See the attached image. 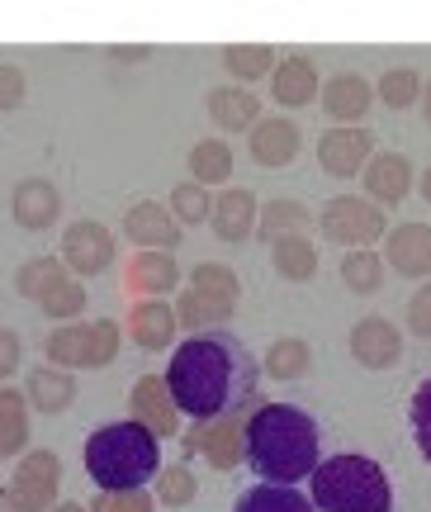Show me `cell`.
I'll return each instance as SVG.
<instances>
[{
  "mask_svg": "<svg viewBox=\"0 0 431 512\" xmlns=\"http://www.w3.org/2000/svg\"><path fill=\"white\" fill-rule=\"evenodd\" d=\"M29 446V399L0 384V456H24Z\"/></svg>",
  "mask_w": 431,
  "mask_h": 512,
  "instance_id": "27",
  "label": "cell"
},
{
  "mask_svg": "<svg viewBox=\"0 0 431 512\" xmlns=\"http://www.w3.org/2000/svg\"><path fill=\"white\" fill-rule=\"evenodd\" d=\"M29 408H38V413H67L76 399V380L67 375V370H53V366H38L34 375H29Z\"/></svg>",
  "mask_w": 431,
  "mask_h": 512,
  "instance_id": "25",
  "label": "cell"
},
{
  "mask_svg": "<svg viewBox=\"0 0 431 512\" xmlns=\"http://www.w3.org/2000/svg\"><path fill=\"white\" fill-rule=\"evenodd\" d=\"M109 57H114V62H147L152 48H109Z\"/></svg>",
  "mask_w": 431,
  "mask_h": 512,
  "instance_id": "45",
  "label": "cell"
},
{
  "mask_svg": "<svg viewBox=\"0 0 431 512\" xmlns=\"http://www.w3.org/2000/svg\"><path fill=\"white\" fill-rule=\"evenodd\" d=\"M86 512H157V498L143 489H128V494H95V508Z\"/></svg>",
  "mask_w": 431,
  "mask_h": 512,
  "instance_id": "41",
  "label": "cell"
},
{
  "mask_svg": "<svg viewBox=\"0 0 431 512\" xmlns=\"http://www.w3.org/2000/svg\"><path fill=\"white\" fill-rule=\"evenodd\" d=\"M190 290L204 294V299H214V304L237 309V299H242V280H237V271L233 266H223V261H199L195 271H190Z\"/></svg>",
  "mask_w": 431,
  "mask_h": 512,
  "instance_id": "29",
  "label": "cell"
},
{
  "mask_svg": "<svg viewBox=\"0 0 431 512\" xmlns=\"http://www.w3.org/2000/svg\"><path fill=\"white\" fill-rule=\"evenodd\" d=\"M384 275H389V266H384V256L370 252V247L342 256V280H346V290L351 294H379Z\"/></svg>",
  "mask_w": 431,
  "mask_h": 512,
  "instance_id": "35",
  "label": "cell"
},
{
  "mask_svg": "<svg viewBox=\"0 0 431 512\" xmlns=\"http://www.w3.org/2000/svg\"><path fill=\"white\" fill-rule=\"evenodd\" d=\"M0 512H10V503H5V489H0Z\"/></svg>",
  "mask_w": 431,
  "mask_h": 512,
  "instance_id": "49",
  "label": "cell"
},
{
  "mask_svg": "<svg viewBox=\"0 0 431 512\" xmlns=\"http://www.w3.org/2000/svg\"><path fill=\"white\" fill-rule=\"evenodd\" d=\"M351 356H356L365 370H394L403 361V332L389 323V318H360L356 328H351Z\"/></svg>",
  "mask_w": 431,
  "mask_h": 512,
  "instance_id": "12",
  "label": "cell"
},
{
  "mask_svg": "<svg viewBox=\"0 0 431 512\" xmlns=\"http://www.w3.org/2000/svg\"><path fill=\"white\" fill-rule=\"evenodd\" d=\"M124 332H119V323L114 318H100V323H62V328L43 342V351H48V366L53 370H100L109 366L114 356H119V342Z\"/></svg>",
  "mask_w": 431,
  "mask_h": 512,
  "instance_id": "5",
  "label": "cell"
},
{
  "mask_svg": "<svg viewBox=\"0 0 431 512\" xmlns=\"http://www.w3.org/2000/svg\"><path fill=\"white\" fill-rule=\"evenodd\" d=\"M275 275H280V280H294V285L313 280V275H318V247H313V238L275 242Z\"/></svg>",
  "mask_w": 431,
  "mask_h": 512,
  "instance_id": "34",
  "label": "cell"
},
{
  "mask_svg": "<svg viewBox=\"0 0 431 512\" xmlns=\"http://www.w3.org/2000/svg\"><path fill=\"white\" fill-rule=\"evenodd\" d=\"M24 95H29L24 72H19V67H10V62H0V114L19 110V105H24Z\"/></svg>",
  "mask_w": 431,
  "mask_h": 512,
  "instance_id": "42",
  "label": "cell"
},
{
  "mask_svg": "<svg viewBox=\"0 0 431 512\" xmlns=\"http://www.w3.org/2000/svg\"><path fill=\"white\" fill-rule=\"evenodd\" d=\"M256 209H261V204H256L252 190H223L214 200V214H209V219H214V233L223 242H247V233L256 228Z\"/></svg>",
  "mask_w": 431,
  "mask_h": 512,
  "instance_id": "24",
  "label": "cell"
},
{
  "mask_svg": "<svg viewBox=\"0 0 431 512\" xmlns=\"http://www.w3.org/2000/svg\"><path fill=\"white\" fill-rule=\"evenodd\" d=\"M204 110H209V119H214L223 133H247V128H256V119H261V100H256L247 86H218V91H209Z\"/></svg>",
  "mask_w": 431,
  "mask_h": 512,
  "instance_id": "22",
  "label": "cell"
},
{
  "mask_svg": "<svg viewBox=\"0 0 431 512\" xmlns=\"http://www.w3.org/2000/svg\"><path fill=\"white\" fill-rule=\"evenodd\" d=\"M365 195H370L375 209L403 204L413 195V162H408L403 152H375V157L365 162Z\"/></svg>",
  "mask_w": 431,
  "mask_h": 512,
  "instance_id": "17",
  "label": "cell"
},
{
  "mask_svg": "<svg viewBox=\"0 0 431 512\" xmlns=\"http://www.w3.org/2000/svg\"><path fill=\"white\" fill-rule=\"evenodd\" d=\"M190 181L195 185H228L233 181V147L223 138H204V143L190 147Z\"/></svg>",
  "mask_w": 431,
  "mask_h": 512,
  "instance_id": "28",
  "label": "cell"
},
{
  "mask_svg": "<svg viewBox=\"0 0 431 512\" xmlns=\"http://www.w3.org/2000/svg\"><path fill=\"white\" fill-rule=\"evenodd\" d=\"M318 67H313V57L304 53H289L275 62V72H270V95H275V105L280 110H304L318 100Z\"/></svg>",
  "mask_w": 431,
  "mask_h": 512,
  "instance_id": "15",
  "label": "cell"
},
{
  "mask_svg": "<svg viewBox=\"0 0 431 512\" xmlns=\"http://www.w3.org/2000/svg\"><path fill=\"white\" fill-rule=\"evenodd\" d=\"M308 366H313V351H308L304 337H275L261 370L270 380H299V375H308Z\"/></svg>",
  "mask_w": 431,
  "mask_h": 512,
  "instance_id": "32",
  "label": "cell"
},
{
  "mask_svg": "<svg viewBox=\"0 0 431 512\" xmlns=\"http://www.w3.org/2000/svg\"><path fill=\"white\" fill-rule=\"evenodd\" d=\"M48 512H86V508H81V503H53Z\"/></svg>",
  "mask_w": 431,
  "mask_h": 512,
  "instance_id": "47",
  "label": "cell"
},
{
  "mask_svg": "<svg viewBox=\"0 0 431 512\" xmlns=\"http://www.w3.org/2000/svg\"><path fill=\"white\" fill-rule=\"evenodd\" d=\"M370 157H375V133L365 124L360 128H327L323 138H318V166H323L327 176H337V181L360 176Z\"/></svg>",
  "mask_w": 431,
  "mask_h": 512,
  "instance_id": "11",
  "label": "cell"
},
{
  "mask_svg": "<svg viewBox=\"0 0 431 512\" xmlns=\"http://www.w3.org/2000/svg\"><path fill=\"white\" fill-rule=\"evenodd\" d=\"M10 214L24 233H48L62 214V190L43 176H29V181L15 185V200H10Z\"/></svg>",
  "mask_w": 431,
  "mask_h": 512,
  "instance_id": "16",
  "label": "cell"
},
{
  "mask_svg": "<svg viewBox=\"0 0 431 512\" xmlns=\"http://www.w3.org/2000/svg\"><path fill=\"white\" fill-rule=\"evenodd\" d=\"M67 266H62V256H34V261H24L19 266V275H15V290L24 294V299H43L48 290H57L62 280H67Z\"/></svg>",
  "mask_w": 431,
  "mask_h": 512,
  "instance_id": "33",
  "label": "cell"
},
{
  "mask_svg": "<svg viewBox=\"0 0 431 512\" xmlns=\"http://www.w3.org/2000/svg\"><path fill=\"white\" fill-rule=\"evenodd\" d=\"M370 100H375V91H370V81H365L360 72L327 76L323 110H327V119H332L337 128H360V119L370 114Z\"/></svg>",
  "mask_w": 431,
  "mask_h": 512,
  "instance_id": "18",
  "label": "cell"
},
{
  "mask_svg": "<svg viewBox=\"0 0 431 512\" xmlns=\"http://www.w3.org/2000/svg\"><path fill=\"white\" fill-rule=\"evenodd\" d=\"M128 422H138L157 441L180 437V413L171 403V389H166L162 375H138L133 380V389H128Z\"/></svg>",
  "mask_w": 431,
  "mask_h": 512,
  "instance_id": "9",
  "label": "cell"
},
{
  "mask_svg": "<svg viewBox=\"0 0 431 512\" xmlns=\"http://www.w3.org/2000/svg\"><path fill=\"white\" fill-rule=\"evenodd\" d=\"M209 214H214V204H209V190H204V185H195V181L171 185V219H180V223H204Z\"/></svg>",
  "mask_w": 431,
  "mask_h": 512,
  "instance_id": "38",
  "label": "cell"
},
{
  "mask_svg": "<svg viewBox=\"0 0 431 512\" xmlns=\"http://www.w3.org/2000/svg\"><path fill=\"white\" fill-rule=\"evenodd\" d=\"M195 470L190 465H166L162 475H157V503L162 508H185L190 498H195Z\"/></svg>",
  "mask_w": 431,
  "mask_h": 512,
  "instance_id": "39",
  "label": "cell"
},
{
  "mask_svg": "<svg viewBox=\"0 0 431 512\" xmlns=\"http://www.w3.org/2000/svg\"><path fill=\"white\" fill-rule=\"evenodd\" d=\"M422 110H427V124H431V81L422 86Z\"/></svg>",
  "mask_w": 431,
  "mask_h": 512,
  "instance_id": "48",
  "label": "cell"
},
{
  "mask_svg": "<svg viewBox=\"0 0 431 512\" xmlns=\"http://www.w3.org/2000/svg\"><path fill=\"white\" fill-rule=\"evenodd\" d=\"M417 190H422V200L431 204V166H427V171H422V181H417Z\"/></svg>",
  "mask_w": 431,
  "mask_h": 512,
  "instance_id": "46",
  "label": "cell"
},
{
  "mask_svg": "<svg viewBox=\"0 0 431 512\" xmlns=\"http://www.w3.org/2000/svg\"><path fill=\"white\" fill-rule=\"evenodd\" d=\"M299 147H304V133H299V124H294V119H285V114L256 119V128H252V162L256 166H266V171L294 166Z\"/></svg>",
  "mask_w": 431,
  "mask_h": 512,
  "instance_id": "14",
  "label": "cell"
},
{
  "mask_svg": "<svg viewBox=\"0 0 431 512\" xmlns=\"http://www.w3.org/2000/svg\"><path fill=\"white\" fill-rule=\"evenodd\" d=\"M185 451L199 460H209L214 470H237L247 460V437H242V422L237 418H214V422H195Z\"/></svg>",
  "mask_w": 431,
  "mask_h": 512,
  "instance_id": "10",
  "label": "cell"
},
{
  "mask_svg": "<svg viewBox=\"0 0 431 512\" xmlns=\"http://www.w3.org/2000/svg\"><path fill=\"white\" fill-rule=\"evenodd\" d=\"M228 318H233L228 304H214V299H204V294H195V290H180L176 328H190V337H195V332H218Z\"/></svg>",
  "mask_w": 431,
  "mask_h": 512,
  "instance_id": "30",
  "label": "cell"
},
{
  "mask_svg": "<svg viewBox=\"0 0 431 512\" xmlns=\"http://www.w3.org/2000/svg\"><path fill=\"white\" fill-rule=\"evenodd\" d=\"M384 266L408 280H427L431 275V228L427 223H398L384 233Z\"/></svg>",
  "mask_w": 431,
  "mask_h": 512,
  "instance_id": "13",
  "label": "cell"
},
{
  "mask_svg": "<svg viewBox=\"0 0 431 512\" xmlns=\"http://www.w3.org/2000/svg\"><path fill=\"white\" fill-rule=\"evenodd\" d=\"M375 95L389 105V110H408V105L422 100V76H417L413 67H389V72L379 76Z\"/></svg>",
  "mask_w": 431,
  "mask_h": 512,
  "instance_id": "36",
  "label": "cell"
},
{
  "mask_svg": "<svg viewBox=\"0 0 431 512\" xmlns=\"http://www.w3.org/2000/svg\"><path fill=\"white\" fill-rule=\"evenodd\" d=\"M275 62L280 57L266 43H233V48H223V67L233 76V86H247V91H252V81H270Z\"/></svg>",
  "mask_w": 431,
  "mask_h": 512,
  "instance_id": "26",
  "label": "cell"
},
{
  "mask_svg": "<svg viewBox=\"0 0 431 512\" xmlns=\"http://www.w3.org/2000/svg\"><path fill=\"white\" fill-rule=\"evenodd\" d=\"M408 328H413L417 337H431V285H422V290L408 299Z\"/></svg>",
  "mask_w": 431,
  "mask_h": 512,
  "instance_id": "43",
  "label": "cell"
},
{
  "mask_svg": "<svg viewBox=\"0 0 431 512\" xmlns=\"http://www.w3.org/2000/svg\"><path fill=\"white\" fill-rule=\"evenodd\" d=\"M19 361H24V342H19V332L0 328V380H10L19 370Z\"/></svg>",
  "mask_w": 431,
  "mask_h": 512,
  "instance_id": "44",
  "label": "cell"
},
{
  "mask_svg": "<svg viewBox=\"0 0 431 512\" xmlns=\"http://www.w3.org/2000/svg\"><path fill=\"white\" fill-rule=\"evenodd\" d=\"M86 475L100 484V494L143 489L147 479L162 475V441L128 418L109 422L86 441Z\"/></svg>",
  "mask_w": 431,
  "mask_h": 512,
  "instance_id": "3",
  "label": "cell"
},
{
  "mask_svg": "<svg viewBox=\"0 0 431 512\" xmlns=\"http://www.w3.org/2000/svg\"><path fill=\"white\" fill-rule=\"evenodd\" d=\"M308 228H313V209L304 200H270L256 209V238L261 242H289V238H308Z\"/></svg>",
  "mask_w": 431,
  "mask_h": 512,
  "instance_id": "21",
  "label": "cell"
},
{
  "mask_svg": "<svg viewBox=\"0 0 431 512\" xmlns=\"http://www.w3.org/2000/svg\"><path fill=\"white\" fill-rule=\"evenodd\" d=\"M62 494V456L57 451H29L15 460V475L5 484L10 512H48Z\"/></svg>",
  "mask_w": 431,
  "mask_h": 512,
  "instance_id": "6",
  "label": "cell"
},
{
  "mask_svg": "<svg viewBox=\"0 0 431 512\" xmlns=\"http://www.w3.org/2000/svg\"><path fill=\"white\" fill-rule=\"evenodd\" d=\"M128 332H133V342L143 351H166L176 342V309L162 304V299H143L128 313Z\"/></svg>",
  "mask_w": 431,
  "mask_h": 512,
  "instance_id": "23",
  "label": "cell"
},
{
  "mask_svg": "<svg viewBox=\"0 0 431 512\" xmlns=\"http://www.w3.org/2000/svg\"><path fill=\"white\" fill-rule=\"evenodd\" d=\"M124 233L143 252H176V242H180V228L176 219H171V209L157 200H138L133 209L124 214Z\"/></svg>",
  "mask_w": 431,
  "mask_h": 512,
  "instance_id": "19",
  "label": "cell"
},
{
  "mask_svg": "<svg viewBox=\"0 0 431 512\" xmlns=\"http://www.w3.org/2000/svg\"><path fill=\"white\" fill-rule=\"evenodd\" d=\"M242 437H247L252 470L266 484H280V489H294L299 479H308L318 470V456H323L318 422L308 418L299 403H261L247 418Z\"/></svg>",
  "mask_w": 431,
  "mask_h": 512,
  "instance_id": "2",
  "label": "cell"
},
{
  "mask_svg": "<svg viewBox=\"0 0 431 512\" xmlns=\"http://www.w3.org/2000/svg\"><path fill=\"white\" fill-rule=\"evenodd\" d=\"M180 285V266L171 252H138L124 266V290L138 299H166Z\"/></svg>",
  "mask_w": 431,
  "mask_h": 512,
  "instance_id": "20",
  "label": "cell"
},
{
  "mask_svg": "<svg viewBox=\"0 0 431 512\" xmlns=\"http://www.w3.org/2000/svg\"><path fill=\"white\" fill-rule=\"evenodd\" d=\"M308 479H313L308 503L318 512H394V484L375 456L360 451L327 456Z\"/></svg>",
  "mask_w": 431,
  "mask_h": 512,
  "instance_id": "4",
  "label": "cell"
},
{
  "mask_svg": "<svg viewBox=\"0 0 431 512\" xmlns=\"http://www.w3.org/2000/svg\"><path fill=\"white\" fill-rule=\"evenodd\" d=\"M166 389L176 413L195 422H214V418H233V408L256 394L261 384V366L247 351L242 337L233 332H195L171 351V366H166Z\"/></svg>",
  "mask_w": 431,
  "mask_h": 512,
  "instance_id": "1",
  "label": "cell"
},
{
  "mask_svg": "<svg viewBox=\"0 0 431 512\" xmlns=\"http://www.w3.org/2000/svg\"><path fill=\"white\" fill-rule=\"evenodd\" d=\"M38 309L48 313L53 323H76V318H81V309H86V285H81L76 275H67L57 290H48L43 299H38Z\"/></svg>",
  "mask_w": 431,
  "mask_h": 512,
  "instance_id": "37",
  "label": "cell"
},
{
  "mask_svg": "<svg viewBox=\"0 0 431 512\" xmlns=\"http://www.w3.org/2000/svg\"><path fill=\"white\" fill-rule=\"evenodd\" d=\"M408 418H413V441H417V451H422V456L431 460V380L417 384Z\"/></svg>",
  "mask_w": 431,
  "mask_h": 512,
  "instance_id": "40",
  "label": "cell"
},
{
  "mask_svg": "<svg viewBox=\"0 0 431 512\" xmlns=\"http://www.w3.org/2000/svg\"><path fill=\"white\" fill-rule=\"evenodd\" d=\"M233 512H318L299 489H280V484H256L233 503Z\"/></svg>",
  "mask_w": 431,
  "mask_h": 512,
  "instance_id": "31",
  "label": "cell"
},
{
  "mask_svg": "<svg viewBox=\"0 0 431 512\" xmlns=\"http://www.w3.org/2000/svg\"><path fill=\"white\" fill-rule=\"evenodd\" d=\"M114 233L105 223L95 219H81L62 233V266L76 275V280H90V275H105L114 266Z\"/></svg>",
  "mask_w": 431,
  "mask_h": 512,
  "instance_id": "8",
  "label": "cell"
},
{
  "mask_svg": "<svg viewBox=\"0 0 431 512\" xmlns=\"http://www.w3.org/2000/svg\"><path fill=\"white\" fill-rule=\"evenodd\" d=\"M318 233L327 242H337L346 252H360V247H370L389 233V223H384V209H375L370 200H360V195H337V200L323 204V219H318Z\"/></svg>",
  "mask_w": 431,
  "mask_h": 512,
  "instance_id": "7",
  "label": "cell"
}]
</instances>
